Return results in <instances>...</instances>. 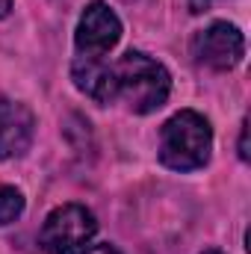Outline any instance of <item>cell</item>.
Returning <instances> with one entry per match:
<instances>
[{
	"instance_id": "9c48e42d",
	"label": "cell",
	"mask_w": 251,
	"mask_h": 254,
	"mask_svg": "<svg viewBox=\"0 0 251 254\" xmlns=\"http://www.w3.org/2000/svg\"><path fill=\"white\" fill-rule=\"evenodd\" d=\"M77 254H119V249H116V246H110V243H95V246L80 249Z\"/></svg>"
},
{
	"instance_id": "30bf717a",
	"label": "cell",
	"mask_w": 251,
	"mask_h": 254,
	"mask_svg": "<svg viewBox=\"0 0 251 254\" xmlns=\"http://www.w3.org/2000/svg\"><path fill=\"white\" fill-rule=\"evenodd\" d=\"M240 160L249 163V122H243V130H240Z\"/></svg>"
},
{
	"instance_id": "7a4b0ae2",
	"label": "cell",
	"mask_w": 251,
	"mask_h": 254,
	"mask_svg": "<svg viewBox=\"0 0 251 254\" xmlns=\"http://www.w3.org/2000/svg\"><path fill=\"white\" fill-rule=\"evenodd\" d=\"M213 151V130L210 122L195 113V110H181L172 116L163 133H160V163L175 172H195L207 166Z\"/></svg>"
},
{
	"instance_id": "3957f363",
	"label": "cell",
	"mask_w": 251,
	"mask_h": 254,
	"mask_svg": "<svg viewBox=\"0 0 251 254\" xmlns=\"http://www.w3.org/2000/svg\"><path fill=\"white\" fill-rule=\"evenodd\" d=\"M95 234H98V222L92 210H86L83 204H63L45 219L39 246L48 254H71L83 249Z\"/></svg>"
},
{
	"instance_id": "52a82bcc",
	"label": "cell",
	"mask_w": 251,
	"mask_h": 254,
	"mask_svg": "<svg viewBox=\"0 0 251 254\" xmlns=\"http://www.w3.org/2000/svg\"><path fill=\"white\" fill-rule=\"evenodd\" d=\"M71 80L83 95H89L98 104L116 101V74H113V63H107V60L77 57L71 63Z\"/></svg>"
},
{
	"instance_id": "8fae6325",
	"label": "cell",
	"mask_w": 251,
	"mask_h": 254,
	"mask_svg": "<svg viewBox=\"0 0 251 254\" xmlns=\"http://www.w3.org/2000/svg\"><path fill=\"white\" fill-rule=\"evenodd\" d=\"M12 12V0H0V18H6Z\"/></svg>"
},
{
	"instance_id": "6da1fadb",
	"label": "cell",
	"mask_w": 251,
	"mask_h": 254,
	"mask_svg": "<svg viewBox=\"0 0 251 254\" xmlns=\"http://www.w3.org/2000/svg\"><path fill=\"white\" fill-rule=\"evenodd\" d=\"M113 74H116V98H125L136 116H148L169 101L172 92L169 71L157 60L145 57L142 51H127L125 57H119V63H113Z\"/></svg>"
},
{
	"instance_id": "5b68a950",
	"label": "cell",
	"mask_w": 251,
	"mask_h": 254,
	"mask_svg": "<svg viewBox=\"0 0 251 254\" xmlns=\"http://www.w3.org/2000/svg\"><path fill=\"white\" fill-rule=\"evenodd\" d=\"M192 57L207 68L228 71V68L243 63L246 36L240 33V27H234L228 21H216L192 39Z\"/></svg>"
},
{
	"instance_id": "7c38bea8",
	"label": "cell",
	"mask_w": 251,
	"mask_h": 254,
	"mask_svg": "<svg viewBox=\"0 0 251 254\" xmlns=\"http://www.w3.org/2000/svg\"><path fill=\"white\" fill-rule=\"evenodd\" d=\"M204 254H222V252H204Z\"/></svg>"
},
{
	"instance_id": "ba28073f",
	"label": "cell",
	"mask_w": 251,
	"mask_h": 254,
	"mask_svg": "<svg viewBox=\"0 0 251 254\" xmlns=\"http://www.w3.org/2000/svg\"><path fill=\"white\" fill-rule=\"evenodd\" d=\"M24 213V195L15 187H0V228L12 225Z\"/></svg>"
},
{
	"instance_id": "8992f818",
	"label": "cell",
	"mask_w": 251,
	"mask_h": 254,
	"mask_svg": "<svg viewBox=\"0 0 251 254\" xmlns=\"http://www.w3.org/2000/svg\"><path fill=\"white\" fill-rule=\"evenodd\" d=\"M36 136V116L27 104L0 98V160H18L30 151Z\"/></svg>"
},
{
	"instance_id": "277c9868",
	"label": "cell",
	"mask_w": 251,
	"mask_h": 254,
	"mask_svg": "<svg viewBox=\"0 0 251 254\" xmlns=\"http://www.w3.org/2000/svg\"><path fill=\"white\" fill-rule=\"evenodd\" d=\"M122 39V21L119 15L104 3V0H92L77 24L74 33V45L80 51V57H95L104 60Z\"/></svg>"
}]
</instances>
